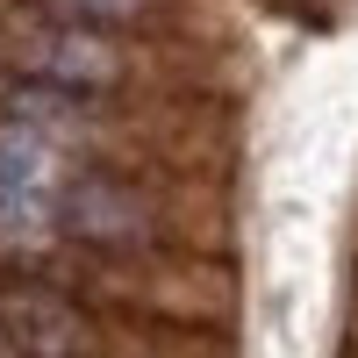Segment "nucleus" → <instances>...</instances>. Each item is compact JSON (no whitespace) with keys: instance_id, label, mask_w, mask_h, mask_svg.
I'll list each match as a JSON object with an SVG mask.
<instances>
[{"instance_id":"nucleus-1","label":"nucleus","mask_w":358,"mask_h":358,"mask_svg":"<svg viewBox=\"0 0 358 358\" xmlns=\"http://www.w3.org/2000/svg\"><path fill=\"white\" fill-rule=\"evenodd\" d=\"M50 222L65 244H86V251H136L158 236V194L143 179H122V172H72L50 201Z\"/></svg>"},{"instance_id":"nucleus-5","label":"nucleus","mask_w":358,"mask_h":358,"mask_svg":"<svg viewBox=\"0 0 358 358\" xmlns=\"http://www.w3.org/2000/svg\"><path fill=\"white\" fill-rule=\"evenodd\" d=\"M57 22H86V29H115V22H143L151 0H43Z\"/></svg>"},{"instance_id":"nucleus-2","label":"nucleus","mask_w":358,"mask_h":358,"mask_svg":"<svg viewBox=\"0 0 358 358\" xmlns=\"http://www.w3.org/2000/svg\"><path fill=\"white\" fill-rule=\"evenodd\" d=\"M0 337L15 358H101L108 330L101 315L65 294L57 280H0Z\"/></svg>"},{"instance_id":"nucleus-4","label":"nucleus","mask_w":358,"mask_h":358,"mask_svg":"<svg viewBox=\"0 0 358 358\" xmlns=\"http://www.w3.org/2000/svg\"><path fill=\"white\" fill-rule=\"evenodd\" d=\"M57 201V172H50V136L29 122H0V229L36 222Z\"/></svg>"},{"instance_id":"nucleus-3","label":"nucleus","mask_w":358,"mask_h":358,"mask_svg":"<svg viewBox=\"0 0 358 358\" xmlns=\"http://www.w3.org/2000/svg\"><path fill=\"white\" fill-rule=\"evenodd\" d=\"M15 65L36 79V86H57V94H108V86L129 72V57L115 50L108 29H86V22H29L22 36H15Z\"/></svg>"}]
</instances>
